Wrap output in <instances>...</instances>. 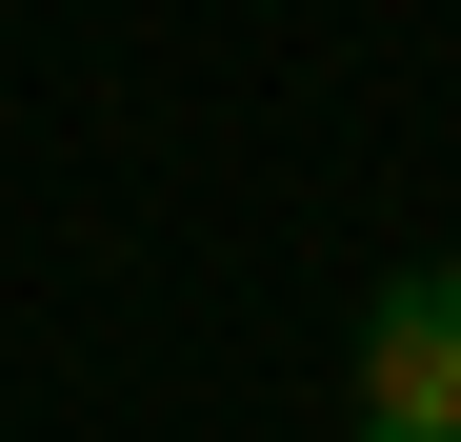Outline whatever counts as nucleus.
<instances>
[{"label": "nucleus", "mask_w": 461, "mask_h": 442, "mask_svg": "<svg viewBox=\"0 0 461 442\" xmlns=\"http://www.w3.org/2000/svg\"><path fill=\"white\" fill-rule=\"evenodd\" d=\"M361 442H461V262H402L361 322Z\"/></svg>", "instance_id": "obj_1"}]
</instances>
